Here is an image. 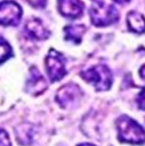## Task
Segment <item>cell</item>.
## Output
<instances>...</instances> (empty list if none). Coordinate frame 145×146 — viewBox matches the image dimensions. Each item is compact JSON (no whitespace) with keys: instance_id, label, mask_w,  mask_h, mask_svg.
I'll return each instance as SVG.
<instances>
[{"instance_id":"5","label":"cell","mask_w":145,"mask_h":146,"mask_svg":"<svg viewBox=\"0 0 145 146\" xmlns=\"http://www.w3.org/2000/svg\"><path fill=\"white\" fill-rule=\"evenodd\" d=\"M21 6L11 0H2L0 7V21L5 26H16L22 18Z\"/></svg>"},{"instance_id":"19","label":"cell","mask_w":145,"mask_h":146,"mask_svg":"<svg viewBox=\"0 0 145 146\" xmlns=\"http://www.w3.org/2000/svg\"><path fill=\"white\" fill-rule=\"evenodd\" d=\"M94 2H99V1H102V0H92Z\"/></svg>"},{"instance_id":"14","label":"cell","mask_w":145,"mask_h":146,"mask_svg":"<svg viewBox=\"0 0 145 146\" xmlns=\"http://www.w3.org/2000/svg\"><path fill=\"white\" fill-rule=\"evenodd\" d=\"M33 8H37V9H42L46 7L47 5V0H26Z\"/></svg>"},{"instance_id":"16","label":"cell","mask_w":145,"mask_h":146,"mask_svg":"<svg viewBox=\"0 0 145 146\" xmlns=\"http://www.w3.org/2000/svg\"><path fill=\"white\" fill-rule=\"evenodd\" d=\"M139 74H140V76H142V78H144V79H145V65H144V66H142V68H140V71H139Z\"/></svg>"},{"instance_id":"9","label":"cell","mask_w":145,"mask_h":146,"mask_svg":"<svg viewBox=\"0 0 145 146\" xmlns=\"http://www.w3.org/2000/svg\"><path fill=\"white\" fill-rule=\"evenodd\" d=\"M25 32L29 36L35 40H45L50 35V32L45 27L43 23L39 18H30L24 26Z\"/></svg>"},{"instance_id":"3","label":"cell","mask_w":145,"mask_h":146,"mask_svg":"<svg viewBox=\"0 0 145 146\" xmlns=\"http://www.w3.org/2000/svg\"><path fill=\"white\" fill-rule=\"evenodd\" d=\"M89 17L95 26L103 27L115 23L119 19V13L113 5H107L99 1L95 2L89 8Z\"/></svg>"},{"instance_id":"7","label":"cell","mask_w":145,"mask_h":146,"mask_svg":"<svg viewBox=\"0 0 145 146\" xmlns=\"http://www.w3.org/2000/svg\"><path fill=\"white\" fill-rule=\"evenodd\" d=\"M57 5L61 15L70 19L80 17L84 8L83 2L80 0H57Z\"/></svg>"},{"instance_id":"12","label":"cell","mask_w":145,"mask_h":146,"mask_svg":"<svg viewBox=\"0 0 145 146\" xmlns=\"http://www.w3.org/2000/svg\"><path fill=\"white\" fill-rule=\"evenodd\" d=\"M13 56V49L9 43L1 36V63H5Z\"/></svg>"},{"instance_id":"4","label":"cell","mask_w":145,"mask_h":146,"mask_svg":"<svg viewBox=\"0 0 145 146\" xmlns=\"http://www.w3.org/2000/svg\"><path fill=\"white\" fill-rule=\"evenodd\" d=\"M65 57L55 49H50L48 55L45 58V67L46 72L51 82H56L65 76L66 67H65Z\"/></svg>"},{"instance_id":"2","label":"cell","mask_w":145,"mask_h":146,"mask_svg":"<svg viewBox=\"0 0 145 146\" xmlns=\"http://www.w3.org/2000/svg\"><path fill=\"white\" fill-rule=\"evenodd\" d=\"M80 76L84 81L91 83L98 91L108 90L112 86L113 80L110 68L104 64H98L87 70H83L80 73Z\"/></svg>"},{"instance_id":"18","label":"cell","mask_w":145,"mask_h":146,"mask_svg":"<svg viewBox=\"0 0 145 146\" xmlns=\"http://www.w3.org/2000/svg\"><path fill=\"white\" fill-rule=\"evenodd\" d=\"M76 146H95V145L89 144V143H82V144H79V145H76Z\"/></svg>"},{"instance_id":"11","label":"cell","mask_w":145,"mask_h":146,"mask_svg":"<svg viewBox=\"0 0 145 146\" xmlns=\"http://www.w3.org/2000/svg\"><path fill=\"white\" fill-rule=\"evenodd\" d=\"M86 31L83 25H67L64 27V38L66 41H71L75 44L81 42V38Z\"/></svg>"},{"instance_id":"13","label":"cell","mask_w":145,"mask_h":146,"mask_svg":"<svg viewBox=\"0 0 145 146\" xmlns=\"http://www.w3.org/2000/svg\"><path fill=\"white\" fill-rule=\"evenodd\" d=\"M137 105L142 111H145V88L137 96Z\"/></svg>"},{"instance_id":"10","label":"cell","mask_w":145,"mask_h":146,"mask_svg":"<svg viewBox=\"0 0 145 146\" xmlns=\"http://www.w3.org/2000/svg\"><path fill=\"white\" fill-rule=\"evenodd\" d=\"M127 26L134 33H145V17L135 10H131L127 15Z\"/></svg>"},{"instance_id":"1","label":"cell","mask_w":145,"mask_h":146,"mask_svg":"<svg viewBox=\"0 0 145 146\" xmlns=\"http://www.w3.org/2000/svg\"><path fill=\"white\" fill-rule=\"evenodd\" d=\"M118 139L128 144H145V129L128 115H121L116 121Z\"/></svg>"},{"instance_id":"17","label":"cell","mask_w":145,"mask_h":146,"mask_svg":"<svg viewBox=\"0 0 145 146\" xmlns=\"http://www.w3.org/2000/svg\"><path fill=\"white\" fill-rule=\"evenodd\" d=\"M113 1L116 2V3H121L122 5V3H128L130 0H113Z\"/></svg>"},{"instance_id":"8","label":"cell","mask_w":145,"mask_h":146,"mask_svg":"<svg viewBox=\"0 0 145 146\" xmlns=\"http://www.w3.org/2000/svg\"><path fill=\"white\" fill-rule=\"evenodd\" d=\"M46 88H47V82H46L43 75L38 71L37 67H31L30 75L26 81L27 92L38 95V94H41Z\"/></svg>"},{"instance_id":"6","label":"cell","mask_w":145,"mask_h":146,"mask_svg":"<svg viewBox=\"0 0 145 146\" xmlns=\"http://www.w3.org/2000/svg\"><path fill=\"white\" fill-rule=\"evenodd\" d=\"M81 96V89L74 83H67L62 87L56 95V100L62 107H69L75 104Z\"/></svg>"},{"instance_id":"15","label":"cell","mask_w":145,"mask_h":146,"mask_svg":"<svg viewBox=\"0 0 145 146\" xmlns=\"http://www.w3.org/2000/svg\"><path fill=\"white\" fill-rule=\"evenodd\" d=\"M1 146H11L9 137L5 130H1Z\"/></svg>"}]
</instances>
